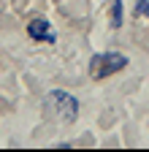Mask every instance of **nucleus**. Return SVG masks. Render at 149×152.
I'll use <instances>...</instances> for the list:
<instances>
[{
  "mask_svg": "<svg viewBox=\"0 0 149 152\" xmlns=\"http://www.w3.org/2000/svg\"><path fill=\"white\" fill-rule=\"evenodd\" d=\"M125 65H127V57L125 54H114V52L95 54V57H92V63H89V73H92V79H106V76L122 71Z\"/></svg>",
  "mask_w": 149,
  "mask_h": 152,
  "instance_id": "f257e3e1",
  "label": "nucleus"
},
{
  "mask_svg": "<svg viewBox=\"0 0 149 152\" xmlns=\"http://www.w3.org/2000/svg\"><path fill=\"white\" fill-rule=\"evenodd\" d=\"M49 101L54 103V109L60 111V117L65 122H73V120L79 117V103H76V98H71L68 92H52Z\"/></svg>",
  "mask_w": 149,
  "mask_h": 152,
  "instance_id": "f03ea898",
  "label": "nucleus"
},
{
  "mask_svg": "<svg viewBox=\"0 0 149 152\" xmlns=\"http://www.w3.org/2000/svg\"><path fill=\"white\" fill-rule=\"evenodd\" d=\"M27 33L35 38V41H54V30L49 27V22L46 19H33V22L27 25Z\"/></svg>",
  "mask_w": 149,
  "mask_h": 152,
  "instance_id": "7ed1b4c3",
  "label": "nucleus"
},
{
  "mask_svg": "<svg viewBox=\"0 0 149 152\" xmlns=\"http://www.w3.org/2000/svg\"><path fill=\"white\" fill-rule=\"evenodd\" d=\"M111 25L114 27L122 25V0H111Z\"/></svg>",
  "mask_w": 149,
  "mask_h": 152,
  "instance_id": "20e7f679",
  "label": "nucleus"
},
{
  "mask_svg": "<svg viewBox=\"0 0 149 152\" xmlns=\"http://www.w3.org/2000/svg\"><path fill=\"white\" fill-rule=\"evenodd\" d=\"M136 14L138 16H149V0H138L136 3Z\"/></svg>",
  "mask_w": 149,
  "mask_h": 152,
  "instance_id": "39448f33",
  "label": "nucleus"
}]
</instances>
